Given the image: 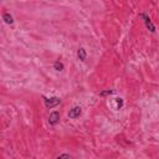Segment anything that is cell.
Listing matches in <instances>:
<instances>
[{"label": "cell", "instance_id": "5", "mask_svg": "<svg viewBox=\"0 0 159 159\" xmlns=\"http://www.w3.org/2000/svg\"><path fill=\"white\" fill-rule=\"evenodd\" d=\"M77 57H78V60H81V61H86L87 52H86V50L83 49V47H80L77 50Z\"/></svg>", "mask_w": 159, "mask_h": 159}, {"label": "cell", "instance_id": "10", "mask_svg": "<svg viewBox=\"0 0 159 159\" xmlns=\"http://www.w3.org/2000/svg\"><path fill=\"white\" fill-rule=\"evenodd\" d=\"M56 159H71V156L67 153H63V154H60V156L56 158Z\"/></svg>", "mask_w": 159, "mask_h": 159}, {"label": "cell", "instance_id": "6", "mask_svg": "<svg viewBox=\"0 0 159 159\" xmlns=\"http://www.w3.org/2000/svg\"><path fill=\"white\" fill-rule=\"evenodd\" d=\"M3 20L5 21L6 24H9V25L14 24V17H13V15L10 13H4L3 14Z\"/></svg>", "mask_w": 159, "mask_h": 159}, {"label": "cell", "instance_id": "3", "mask_svg": "<svg viewBox=\"0 0 159 159\" xmlns=\"http://www.w3.org/2000/svg\"><path fill=\"white\" fill-rule=\"evenodd\" d=\"M81 113H82V108L80 106H75V107H72L71 109L68 111V113H67V117L70 119H76V118H78L80 116H81Z\"/></svg>", "mask_w": 159, "mask_h": 159}, {"label": "cell", "instance_id": "7", "mask_svg": "<svg viewBox=\"0 0 159 159\" xmlns=\"http://www.w3.org/2000/svg\"><path fill=\"white\" fill-rule=\"evenodd\" d=\"M54 68L56 70V71H63L65 66H63V63H62L61 61H56V62L54 63Z\"/></svg>", "mask_w": 159, "mask_h": 159}, {"label": "cell", "instance_id": "4", "mask_svg": "<svg viewBox=\"0 0 159 159\" xmlns=\"http://www.w3.org/2000/svg\"><path fill=\"white\" fill-rule=\"evenodd\" d=\"M59 122H60V112L59 111L51 112L50 116H49V123H50V126L55 127V126Z\"/></svg>", "mask_w": 159, "mask_h": 159}, {"label": "cell", "instance_id": "2", "mask_svg": "<svg viewBox=\"0 0 159 159\" xmlns=\"http://www.w3.org/2000/svg\"><path fill=\"white\" fill-rule=\"evenodd\" d=\"M141 17L143 19V21H144V24H146L147 29L151 31V32H156V25H154L153 22H152V20H151V17H149L148 14L142 13V14H141Z\"/></svg>", "mask_w": 159, "mask_h": 159}, {"label": "cell", "instance_id": "8", "mask_svg": "<svg viewBox=\"0 0 159 159\" xmlns=\"http://www.w3.org/2000/svg\"><path fill=\"white\" fill-rule=\"evenodd\" d=\"M113 93H114L113 90H105V91H101V92H100V97H106V96L113 95Z\"/></svg>", "mask_w": 159, "mask_h": 159}, {"label": "cell", "instance_id": "1", "mask_svg": "<svg viewBox=\"0 0 159 159\" xmlns=\"http://www.w3.org/2000/svg\"><path fill=\"white\" fill-rule=\"evenodd\" d=\"M45 107L46 108H55V107H57L60 103H61V100H60L59 97H51V98H45Z\"/></svg>", "mask_w": 159, "mask_h": 159}, {"label": "cell", "instance_id": "9", "mask_svg": "<svg viewBox=\"0 0 159 159\" xmlns=\"http://www.w3.org/2000/svg\"><path fill=\"white\" fill-rule=\"evenodd\" d=\"M116 103H117V109H121L123 107V100H122V98H117Z\"/></svg>", "mask_w": 159, "mask_h": 159}]
</instances>
